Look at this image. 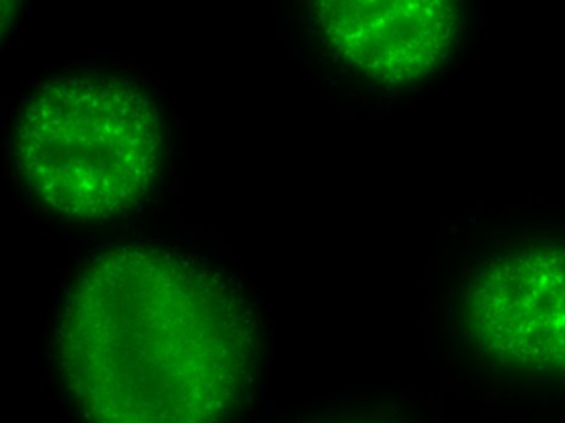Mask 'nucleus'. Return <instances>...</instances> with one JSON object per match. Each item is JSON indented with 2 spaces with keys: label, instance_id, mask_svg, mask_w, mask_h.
<instances>
[{
  "label": "nucleus",
  "instance_id": "f257e3e1",
  "mask_svg": "<svg viewBox=\"0 0 565 423\" xmlns=\"http://www.w3.org/2000/svg\"><path fill=\"white\" fill-rule=\"evenodd\" d=\"M58 356L90 423H221L249 377L253 320L210 267L124 246L72 290Z\"/></svg>",
  "mask_w": 565,
  "mask_h": 423
},
{
  "label": "nucleus",
  "instance_id": "f03ea898",
  "mask_svg": "<svg viewBox=\"0 0 565 423\" xmlns=\"http://www.w3.org/2000/svg\"><path fill=\"white\" fill-rule=\"evenodd\" d=\"M18 163L57 213L104 220L147 194L160 170L161 128L150 98L114 77H62L35 94L18 131Z\"/></svg>",
  "mask_w": 565,
  "mask_h": 423
},
{
  "label": "nucleus",
  "instance_id": "7ed1b4c3",
  "mask_svg": "<svg viewBox=\"0 0 565 423\" xmlns=\"http://www.w3.org/2000/svg\"><path fill=\"white\" fill-rule=\"evenodd\" d=\"M465 326L499 366L565 373V247H535L486 266L466 290Z\"/></svg>",
  "mask_w": 565,
  "mask_h": 423
},
{
  "label": "nucleus",
  "instance_id": "20e7f679",
  "mask_svg": "<svg viewBox=\"0 0 565 423\" xmlns=\"http://www.w3.org/2000/svg\"><path fill=\"white\" fill-rule=\"evenodd\" d=\"M317 15L330 44L353 65L385 82L429 74L458 31L451 2H319Z\"/></svg>",
  "mask_w": 565,
  "mask_h": 423
}]
</instances>
